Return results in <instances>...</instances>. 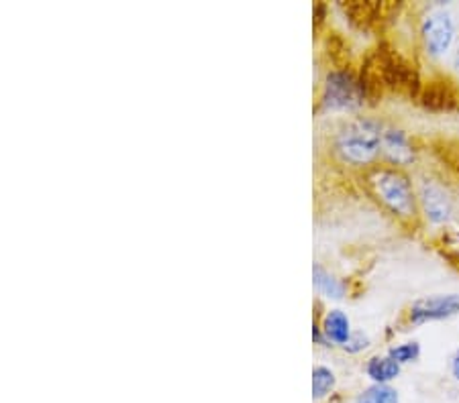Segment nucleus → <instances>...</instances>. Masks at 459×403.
<instances>
[{"label": "nucleus", "mask_w": 459, "mask_h": 403, "mask_svg": "<svg viewBox=\"0 0 459 403\" xmlns=\"http://www.w3.org/2000/svg\"><path fill=\"white\" fill-rule=\"evenodd\" d=\"M371 194L382 206L403 222H411L419 216V200L412 181L395 165L371 167L366 175Z\"/></svg>", "instance_id": "obj_1"}, {"label": "nucleus", "mask_w": 459, "mask_h": 403, "mask_svg": "<svg viewBox=\"0 0 459 403\" xmlns=\"http://www.w3.org/2000/svg\"><path fill=\"white\" fill-rule=\"evenodd\" d=\"M384 129L376 119H355L335 137V151L349 165H370L382 153Z\"/></svg>", "instance_id": "obj_2"}, {"label": "nucleus", "mask_w": 459, "mask_h": 403, "mask_svg": "<svg viewBox=\"0 0 459 403\" xmlns=\"http://www.w3.org/2000/svg\"><path fill=\"white\" fill-rule=\"evenodd\" d=\"M323 102L331 110H352L360 108L366 102V92L360 80L349 71H331L327 76Z\"/></svg>", "instance_id": "obj_3"}, {"label": "nucleus", "mask_w": 459, "mask_h": 403, "mask_svg": "<svg viewBox=\"0 0 459 403\" xmlns=\"http://www.w3.org/2000/svg\"><path fill=\"white\" fill-rule=\"evenodd\" d=\"M421 37L429 55H446L455 39V21L451 17V13L446 9H435L429 13L421 25Z\"/></svg>", "instance_id": "obj_4"}, {"label": "nucleus", "mask_w": 459, "mask_h": 403, "mask_svg": "<svg viewBox=\"0 0 459 403\" xmlns=\"http://www.w3.org/2000/svg\"><path fill=\"white\" fill-rule=\"evenodd\" d=\"M459 314V296L449 293V296H433L417 299L408 310V320L412 324H425V322L447 320Z\"/></svg>", "instance_id": "obj_5"}, {"label": "nucleus", "mask_w": 459, "mask_h": 403, "mask_svg": "<svg viewBox=\"0 0 459 403\" xmlns=\"http://www.w3.org/2000/svg\"><path fill=\"white\" fill-rule=\"evenodd\" d=\"M421 105L433 113H454V110H459V92L454 82L437 78L422 86Z\"/></svg>", "instance_id": "obj_6"}, {"label": "nucleus", "mask_w": 459, "mask_h": 403, "mask_svg": "<svg viewBox=\"0 0 459 403\" xmlns=\"http://www.w3.org/2000/svg\"><path fill=\"white\" fill-rule=\"evenodd\" d=\"M421 204L425 210L427 220L433 224L447 222L451 214V197L447 196L446 189L437 186L433 181H425L421 186Z\"/></svg>", "instance_id": "obj_7"}, {"label": "nucleus", "mask_w": 459, "mask_h": 403, "mask_svg": "<svg viewBox=\"0 0 459 403\" xmlns=\"http://www.w3.org/2000/svg\"><path fill=\"white\" fill-rule=\"evenodd\" d=\"M382 153L395 167L408 165L414 159V149L411 139L403 129H384L382 135Z\"/></svg>", "instance_id": "obj_8"}, {"label": "nucleus", "mask_w": 459, "mask_h": 403, "mask_svg": "<svg viewBox=\"0 0 459 403\" xmlns=\"http://www.w3.org/2000/svg\"><path fill=\"white\" fill-rule=\"evenodd\" d=\"M320 330H323L325 340L341 344V347H345L349 339H352V334H353L347 314L341 312V310L327 312L323 322H320Z\"/></svg>", "instance_id": "obj_9"}, {"label": "nucleus", "mask_w": 459, "mask_h": 403, "mask_svg": "<svg viewBox=\"0 0 459 403\" xmlns=\"http://www.w3.org/2000/svg\"><path fill=\"white\" fill-rule=\"evenodd\" d=\"M368 377L378 385H388L400 375V365L392 357H374L366 365Z\"/></svg>", "instance_id": "obj_10"}, {"label": "nucleus", "mask_w": 459, "mask_h": 403, "mask_svg": "<svg viewBox=\"0 0 459 403\" xmlns=\"http://www.w3.org/2000/svg\"><path fill=\"white\" fill-rule=\"evenodd\" d=\"M312 283H315V290L320 293V296L325 298L341 299L345 293L344 283L320 265H315V269H312Z\"/></svg>", "instance_id": "obj_11"}, {"label": "nucleus", "mask_w": 459, "mask_h": 403, "mask_svg": "<svg viewBox=\"0 0 459 403\" xmlns=\"http://www.w3.org/2000/svg\"><path fill=\"white\" fill-rule=\"evenodd\" d=\"M355 403H400V398L395 387L374 383L371 387H368L366 391L357 395Z\"/></svg>", "instance_id": "obj_12"}, {"label": "nucleus", "mask_w": 459, "mask_h": 403, "mask_svg": "<svg viewBox=\"0 0 459 403\" xmlns=\"http://www.w3.org/2000/svg\"><path fill=\"white\" fill-rule=\"evenodd\" d=\"M345 11L349 17H352V21H355V23L360 25H370L374 23L378 14L382 13V4L378 3H352L345 6Z\"/></svg>", "instance_id": "obj_13"}, {"label": "nucleus", "mask_w": 459, "mask_h": 403, "mask_svg": "<svg viewBox=\"0 0 459 403\" xmlns=\"http://www.w3.org/2000/svg\"><path fill=\"white\" fill-rule=\"evenodd\" d=\"M333 387H335L333 371L327 369V366H317V369L312 371V395H315V399L327 398Z\"/></svg>", "instance_id": "obj_14"}, {"label": "nucleus", "mask_w": 459, "mask_h": 403, "mask_svg": "<svg viewBox=\"0 0 459 403\" xmlns=\"http://www.w3.org/2000/svg\"><path fill=\"white\" fill-rule=\"evenodd\" d=\"M388 357L395 358L398 365H406L417 361L421 357V344L419 342H404L398 344V347H392Z\"/></svg>", "instance_id": "obj_15"}, {"label": "nucleus", "mask_w": 459, "mask_h": 403, "mask_svg": "<svg viewBox=\"0 0 459 403\" xmlns=\"http://www.w3.org/2000/svg\"><path fill=\"white\" fill-rule=\"evenodd\" d=\"M368 344H370V339L363 332H353L352 334V339H349V342L345 344V350L347 353H360V350H363V348H368Z\"/></svg>", "instance_id": "obj_16"}, {"label": "nucleus", "mask_w": 459, "mask_h": 403, "mask_svg": "<svg viewBox=\"0 0 459 403\" xmlns=\"http://www.w3.org/2000/svg\"><path fill=\"white\" fill-rule=\"evenodd\" d=\"M451 375L459 383V350H455V355L451 357Z\"/></svg>", "instance_id": "obj_17"}, {"label": "nucleus", "mask_w": 459, "mask_h": 403, "mask_svg": "<svg viewBox=\"0 0 459 403\" xmlns=\"http://www.w3.org/2000/svg\"><path fill=\"white\" fill-rule=\"evenodd\" d=\"M454 68H455L457 76H459V47L455 49V55H454Z\"/></svg>", "instance_id": "obj_18"}, {"label": "nucleus", "mask_w": 459, "mask_h": 403, "mask_svg": "<svg viewBox=\"0 0 459 403\" xmlns=\"http://www.w3.org/2000/svg\"><path fill=\"white\" fill-rule=\"evenodd\" d=\"M315 11H320V13H323L325 9H323V4H317L315 6ZM320 23H323V19H320V14H317V25H320Z\"/></svg>", "instance_id": "obj_19"}]
</instances>
